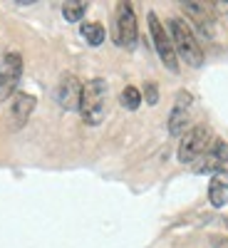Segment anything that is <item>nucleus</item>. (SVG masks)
<instances>
[{
  "mask_svg": "<svg viewBox=\"0 0 228 248\" xmlns=\"http://www.w3.org/2000/svg\"><path fill=\"white\" fill-rule=\"evenodd\" d=\"M107 97H109V87L102 77H94L90 82H85L82 87V99H79V114L85 119V124L97 127L107 114Z\"/></svg>",
  "mask_w": 228,
  "mask_h": 248,
  "instance_id": "f257e3e1",
  "label": "nucleus"
},
{
  "mask_svg": "<svg viewBox=\"0 0 228 248\" xmlns=\"http://www.w3.org/2000/svg\"><path fill=\"white\" fill-rule=\"evenodd\" d=\"M169 35H171L176 57H181L186 65H191V67L203 65V50L198 45L194 30L189 28V23H186L183 17H171L169 20Z\"/></svg>",
  "mask_w": 228,
  "mask_h": 248,
  "instance_id": "f03ea898",
  "label": "nucleus"
},
{
  "mask_svg": "<svg viewBox=\"0 0 228 248\" xmlns=\"http://www.w3.org/2000/svg\"><path fill=\"white\" fill-rule=\"evenodd\" d=\"M211 141H213V137H211L209 127H191L179 141V152H176L179 161L181 164H194L211 147Z\"/></svg>",
  "mask_w": 228,
  "mask_h": 248,
  "instance_id": "7ed1b4c3",
  "label": "nucleus"
},
{
  "mask_svg": "<svg viewBox=\"0 0 228 248\" xmlns=\"http://www.w3.org/2000/svg\"><path fill=\"white\" fill-rule=\"evenodd\" d=\"M139 37V25H137V15L129 3H119L117 5V17H114V43L119 47L132 50L137 45Z\"/></svg>",
  "mask_w": 228,
  "mask_h": 248,
  "instance_id": "20e7f679",
  "label": "nucleus"
},
{
  "mask_svg": "<svg viewBox=\"0 0 228 248\" xmlns=\"http://www.w3.org/2000/svg\"><path fill=\"white\" fill-rule=\"evenodd\" d=\"M147 20H149V32H152V40H154V50L159 52L161 62H164V65H167L171 72H179V57H176V50H174V43H171L169 30L159 23L156 13H149Z\"/></svg>",
  "mask_w": 228,
  "mask_h": 248,
  "instance_id": "39448f33",
  "label": "nucleus"
},
{
  "mask_svg": "<svg viewBox=\"0 0 228 248\" xmlns=\"http://www.w3.org/2000/svg\"><path fill=\"white\" fill-rule=\"evenodd\" d=\"M23 77V55L8 52L0 60V102H8L17 92V82Z\"/></svg>",
  "mask_w": 228,
  "mask_h": 248,
  "instance_id": "423d86ee",
  "label": "nucleus"
},
{
  "mask_svg": "<svg viewBox=\"0 0 228 248\" xmlns=\"http://www.w3.org/2000/svg\"><path fill=\"white\" fill-rule=\"evenodd\" d=\"M82 87H85V82H79L77 75L67 72V75H62L60 82H57V105L62 109H67V112H75L79 109V99H82Z\"/></svg>",
  "mask_w": 228,
  "mask_h": 248,
  "instance_id": "0eeeda50",
  "label": "nucleus"
},
{
  "mask_svg": "<svg viewBox=\"0 0 228 248\" xmlns=\"http://www.w3.org/2000/svg\"><path fill=\"white\" fill-rule=\"evenodd\" d=\"M226 164H228V144L223 139H213L211 141V147L203 152V156L198 159L196 164V174H216V171H223L226 169Z\"/></svg>",
  "mask_w": 228,
  "mask_h": 248,
  "instance_id": "6e6552de",
  "label": "nucleus"
},
{
  "mask_svg": "<svg viewBox=\"0 0 228 248\" xmlns=\"http://www.w3.org/2000/svg\"><path fill=\"white\" fill-rule=\"evenodd\" d=\"M191 122V94L189 92H179L176 94V105L169 114V132L174 137H181Z\"/></svg>",
  "mask_w": 228,
  "mask_h": 248,
  "instance_id": "1a4fd4ad",
  "label": "nucleus"
},
{
  "mask_svg": "<svg viewBox=\"0 0 228 248\" xmlns=\"http://www.w3.org/2000/svg\"><path fill=\"white\" fill-rule=\"evenodd\" d=\"M35 105H37L35 94H28V92H15L13 107H10V119H13L15 127H25V122H28V119H30V114L35 112Z\"/></svg>",
  "mask_w": 228,
  "mask_h": 248,
  "instance_id": "9d476101",
  "label": "nucleus"
},
{
  "mask_svg": "<svg viewBox=\"0 0 228 248\" xmlns=\"http://www.w3.org/2000/svg\"><path fill=\"white\" fill-rule=\"evenodd\" d=\"M209 201L211 206H216V209H221V206H226L228 201V171H216L209 181Z\"/></svg>",
  "mask_w": 228,
  "mask_h": 248,
  "instance_id": "9b49d317",
  "label": "nucleus"
},
{
  "mask_svg": "<svg viewBox=\"0 0 228 248\" xmlns=\"http://www.w3.org/2000/svg\"><path fill=\"white\" fill-rule=\"evenodd\" d=\"M183 13L186 15H191L196 23H198V28L203 30V35H211L213 32V17H211V13L206 10V5H196V3H183Z\"/></svg>",
  "mask_w": 228,
  "mask_h": 248,
  "instance_id": "f8f14e48",
  "label": "nucleus"
},
{
  "mask_svg": "<svg viewBox=\"0 0 228 248\" xmlns=\"http://www.w3.org/2000/svg\"><path fill=\"white\" fill-rule=\"evenodd\" d=\"M79 32H82V37L87 40V45H92V47H99L102 43H105V35H107L102 23H82Z\"/></svg>",
  "mask_w": 228,
  "mask_h": 248,
  "instance_id": "ddd939ff",
  "label": "nucleus"
},
{
  "mask_svg": "<svg viewBox=\"0 0 228 248\" xmlns=\"http://www.w3.org/2000/svg\"><path fill=\"white\" fill-rule=\"evenodd\" d=\"M85 13H87V3H82V0H67L62 5V15H65L67 23H79Z\"/></svg>",
  "mask_w": 228,
  "mask_h": 248,
  "instance_id": "4468645a",
  "label": "nucleus"
},
{
  "mask_svg": "<svg viewBox=\"0 0 228 248\" xmlns=\"http://www.w3.org/2000/svg\"><path fill=\"white\" fill-rule=\"evenodd\" d=\"M141 92L134 87V85H127L122 90V105L127 107V109H139V105H141Z\"/></svg>",
  "mask_w": 228,
  "mask_h": 248,
  "instance_id": "2eb2a0df",
  "label": "nucleus"
},
{
  "mask_svg": "<svg viewBox=\"0 0 228 248\" xmlns=\"http://www.w3.org/2000/svg\"><path fill=\"white\" fill-rule=\"evenodd\" d=\"M144 99H147V105H156L159 102V87L154 85V82H147V85H144Z\"/></svg>",
  "mask_w": 228,
  "mask_h": 248,
  "instance_id": "dca6fc26",
  "label": "nucleus"
},
{
  "mask_svg": "<svg viewBox=\"0 0 228 248\" xmlns=\"http://www.w3.org/2000/svg\"><path fill=\"white\" fill-rule=\"evenodd\" d=\"M213 248H228V241H223V238H216V241H213Z\"/></svg>",
  "mask_w": 228,
  "mask_h": 248,
  "instance_id": "f3484780",
  "label": "nucleus"
}]
</instances>
